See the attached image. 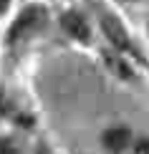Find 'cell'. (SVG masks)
I'll return each instance as SVG.
<instances>
[{"instance_id":"6da1fadb","label":"cell","mask_w":149,"mask_h":154,"mask_svg":"<svg viewBox=\"0 0 149 154\" xmlns=\"http://www.w3.org/2000/svg\"><path fill=\"white\" fill-rule=\"evenodd\" d=\"M41 20H43V10H41V8H25L20 15L15 18V23L10 25L8 41H10V43L20 41V38H23V35H28V33H30V30H33Z\"/></svg>"},{"instance_id":"7a4b0ae2","label":"cell","mask_w":149,"mask_h":154,"mask_svg":"<svg viewBox=\"0 0 149 154\" xmlns=\"http://www.w3.org/2000/svg\"><path fill=\"white\" fill-rule=\"evenodd\" d=\"M101 28H104V33L109 35V41H111L119 51H134L132 48V41H129V35L124 30V25L116 20L114 15H104L101 18Z\"/></svg>"},{"instance_id":"3957f363","label":"cell","mask_w":149,"mask_h":154,"mask_svg":"<svg viewBox=\"0 0 149 154\" xmlns=\"http://www.w3.org/2000/svg\"><path fill=\"white\" fill-rule=\"evenodd\" d=\"M129 142H132V131L126 126H111V129L104 131V146L109 152H121L126 149Z\"/></svg>"},{"instance_id":"277c9868","label":"cell","mask_w":149,"mask_h":154,"mask_svg":"<svg viewBox=\"0 0 149 154\" xmlns=\"http://www.w3.org/2000/svg\"><path fill=\"white\" fill-rule=\"evenodd\" d=\"M61 25H63V30H66L68 35H73L76 41H88V25L86 20L79 15V13H63V18H61Z\"/></svg>"},{"instance_id":"5b68a950","label":"cell","mask_w":149,"mask_h":154,"mask_svg":"<svg viewBox=\"0 0 149 154\" xmlns=\"http://www.w3.org/2000/svg\"><path fill=\"white\" fill-rule=\"evenodd\" d=\"M104 63H106V68H109L111 73H116L119 79H132V76H134L132 68H129L116 53H104Z\"/></svg>"},{"instance_id":"8992f818","label":"cell","mask_w":149,"mask_h":154,"mask_svg":"<svg viewBox=\"0 0 149 154\" xmlns=\"http://www.w3.org/2000/svg\"><path fill=\"white\" fill-rule=\"evenodd\" d=\"M134 154H149V139H139L134 146Z\"/></svg>"},{"instance_id":"52a82bcc","label":"cell","mask_w":149,"mask_h":154,"mask_svg":"<svg viewBox=\"0 0 149 154\" xmlns=\"http://www.w3.org/2000/svg\"><path fill=\"white\" fill-rule=\"evenodd\" d=\"M0 154H18V152L13 149V146H10L8 142H0Z\"/></svg>"},{"instance_id":"ba28073f","label":"cell","mask_w":149,"mask_h":154,"mask_svg":"<svg viewBox=\"0 0 149 154\" xmlns=\"http://www.w3.org/2000/svg\"><path fill=\"white\" fill-rule=\"evenodd\" d=\"M5 8H8V0H0V13H5Z\"/></svg>"}]
</instances>
